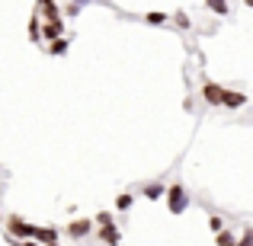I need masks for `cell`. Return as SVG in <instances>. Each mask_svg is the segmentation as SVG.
<instances>
[{"label": "cell", "mask_w": 253, "mask_h": 246, "mask_svg": "<svg viewBox=\"0 0 253 246\" xmlns=\"http://www.w3.org/2000/svg\"><path fill=\"white\" fill-rule=\"evenodd\" d=\"M36 230H39V224H29L23 214H6L3 217V234L10 237V243L36 240Z\"/></svg>", "instance_id": "cell-1"}, {"label": "cell", "mask_w": 253, "mask_h": 246, "mask_svg": "<svg viewBox=\"0 0 253 246\" xmlns=\"http://www.w3.org/2000/svg\"><path fill=\"white\" fill-rule=\"evenodd\" d=\"M167 211L170 214H183L186 208L192 205V198H189V189H186L183 182H170V189H167Z\"/></svg>", "instance_id": "cell-2"}, {"label": "cell", "mask_w": 253, "mask_h": 246, "mask_svg": "<svg viewBox=\"0 0 253 246\" xmlns=\"http://www.w3.org/2000/svg\"><path fill=\"white\" fill-rule=\"evenodd\" d=\"M64 234H68L71 240H86L90 234H96V221H93V217H74V221L64 227Z\"/></svg>", "instance_id": "cell-3"}, {"label": "cell", "mask_w": 253, "mask_h": 246, "mask_svg": "<svg viewBox=\"0 0 253 246\" xmlns=\"http://www.w3.org/2000/svg\"><path fill=\"white\" fill-rule=\"evenodd\" d=\"M36 13L45 19V23H64V16H61V6H58L55 0H42V3H36Z\"/></svg>", "instance_id": "cell-4"}, {"label": "cell", "mask_w": 253, "mask_h": 246, "mask_svg": "<svg viewBox=\"0 0 253 246\" xmlns=\"http://www.w3.org/2000/svg\"><path fill=\"white\" fill-rule=\"evenodd\" d=\"M167 189L170 185L164 182V179H151V182L141 185V195L148 198V202H157V198H167Z\"/></svg>", "instance_id": "cell-5"}, {"label": "cell", "mask_w": 253, "mask_h": 246, "mask_svg": "<svg viewBox=\"0 0 253 246\" xmlns=\"http://www.w3.org/2000/svg\"><path fill=\"white\" fill-rule=\"evenodd\" d=\"M202 99L209 105H221V99H224V86L221 83H215V80H205L202 83Z\"/></svg>", "instance_id": "cell-6"}, {"label": "cell", "mask_w": 253, "mask_h": 246, "mask_svg": "<svg viewBox=\"0 0 253 246\" xmlns=\"http://www.w3.org/2000/svg\"><path fill=\"white\" fill-rule=\"evenodd\" d=\"M221 105H224V109H244V105H247V93H241V90H224Z\"/></svg>", "instance_id": "cell-7"}, {"label": "cell", "mask_w": 253, "mask_h": 246, "mask_svg": "<svg viewBox=\"0 0 253 246\" xmlns=\"http://www.w3.org/2000/svg\"><path fill=\"white\" fill-rule=\"evenodd\" d=\"M96 237H99V243H106V246L122 243V230L119 227H96Z\"/></svg>", "instance_id": "cell-8"}, {"label": "cell", "mask_w": 253, "mask_h": 246, "mask_svg": "<svg viewBox=\"0 0 253 246\" xmlns=\"http://www.w3.org/2000/svg\"><path fill=\"white\" fill-rule=\"evenodd\" d=\"M58 237H61V227H39V230H36V243H39V246L58 243Z\"/></svg>", "instance_id": "cell-9"}, {"label": "cell", "mask_w": 253, "mask_h": 246, "mask_svg": "<svg viewBox=\"0 0 253 246\" xmlns=\"http://www.w3.org/2000/svg\"><path fill=\"white\" fill-rule=\"evenodd\" d=\"M68 48H71V38L68 35L58 38V42H51V45H45V51H48V55H55V58H64V55H68Z\"/></svg>", "instance_id": "cell-10"}, {"label": "cell", "mask_w": 253, "mask_h": 246, "mask_svg": "<svg viewBox=\"0 0 253 246\" xmlns=\"http://www.w3.org/2000/svg\"><path fill=\"white\" fill-rule=\"evenodd\" d=\"M131 205H135V192H119V195H116V211H119V214L131 211Z\"/></svg>", "instance_id": "cell-11"}, {"label": "cell", "mask_w": 253, "mask_h": 246, "mask_svg": "<svg viewBox=\"0 0 253 246\" xmlns=\"http://www.w3.org/2000/svg\"><path fill=\"white\" fill-rule=\"evenodd\" d=\"M42 23L45 19L39 16V13H32V19H29V38L32 42H42Z\"/></svg>", "instance_id": "cell-12"}, {"label": "cell", "mask_w": 253, "mask_h": 246, "mask_svg": "<svg viewBox=\"0 0 253 246\" xmlns=\"http://www.w3.org/2000/svg\"><path fill=\"white\" fill-rule=\"evenodd\" d=\"M215 246H237V234H234V227L221 230V234L215 237Z\"/></svg>", "instance_id": "cell-13"}, {"label": "cell", "mask_w": 253, "mask_h": 246, "mask_svg": "<svg viewBox=\"0 0 253 246\" xmlns=\"http://www.w3.org/2000/svg\"><path fill=\"white\" fill-rule=\"evenodd\" d=\"M93 221H96V227H119V224H116V217H112L109 211H99V214L93 217Z\"/></svg>", "instance_id": "cell-14"}, {"label": "cell", "mask_w": 253, "mask_h": 246, "mask_svg": "<svg viewBox=\"0 0 253 246\" xmlns=\"http://www.w3.org/2000/svg\"><path fill=\"white\" fill-rule=\"evenodd\" d=\"M209 230H211L215 237L221 234V230H228V227H224V217H221V214H211V217H209Z\"/></svg>", "instance_id": "cell-15"}, {"label": "cell", "mask_w": 253, "mask_h": 246, "mask_svg": "<svg viewBox=\"0 0 253 246\" xmlns=\"http://www.w3.org/2000/svg\"><path fill=\"white\" fill-rule=\"evenodd\" d=\"M167 13H148V16H144V23H148V26H164V23H167Z\"/></svg>", "instance_id": "cell-16"}, {"label": "cell", "mask_w": 253, "mask_h": 246, "mask_svg": "<svg viewBox=\"0 0 253 246\" xmlns=\"http://www.w3.org/2000/svg\"><path fill=\"white\" fill-rule=\"evenodd\" d=\"M205 10H209V13H215V16H228V13H231V6H228V3H205Z\"/></svg>", "instance_id": "cell-17"}, {"label": "cell", "mask_w": 253, "mask_h": 246, "mask_svg": "<svg viewBox=\"0 0 253 246\" xmlns=\"http://www.w3.org/2000/svg\"><path fill=\"white\" fill-rule=\"evenodd\" d=\"M237 246H253V227H250V224L244 227V234L237 237Z\"/></svg>", "instance_id": "cell-18"}, {"label": "cell", "mask_w": 253, "mask_h": 246, "mask_svg": "<svg viewBox=\"0 0 253 246\" xmlns=\"http://www.w3.org/2000/svg\"><path fill=\"white\" fill-rule=\"evenodd\" d=\"M173 23H176L179 29H189V26H192V23H189V16H186V13H176V16H173Z\"/></svg>", "instance_id": "cell-19"}, {"label": "cell", "mask_w": 253, "mask_h": 246, "mask_svg": "<svg viewBox=\"0 0 253 246\" xmlns=\"http://www.w3.org/2000/svg\"><path fill=\"white\" fill-rule=\"evenodd\" d=\"M81 13V3H68V6H61V16H77Z\"/></svg>", "instance_id": "cell-20"}, {"label": "cell", "mask_w": 253, "mask_h": 246, "mask_svg": "<svg viewBox=\"0 0 253 246\" xmlns=\"http://www.w3.org/2000/svg\"><path fill=\"white\" fill-rule=\"evenodd\" d=\"M13 246H39L36 240H26V243H13Z\"/></svg>", "instance_id": "cell-21"}, {"label": "cell", "mask_w": 253, "mask_h": 246, "mask_svg": "<svg viewBox=\"0 0 253 246\" xmlns=\"http://www.w3.org/2000/svg\"><path fill=\"white\" fill-rule=\"evenodd\" d=\"M48 246H61V243H48Z\"/></svg>", "instance_id": "cell-22"}, {"label": "cell", "mask_w": 253, "mask_h": 246, "mask_svg": "<svg viewBox=\"0 0 253 246\" xmlns=\"http://www.w3.org/2000/svg\"><path fill=\"white\" fill-rule=\"evenodd\" d=\"M0 224H3V217H0Z\"/></svg>", "instance_id": "cell-23"}]
</instances>
